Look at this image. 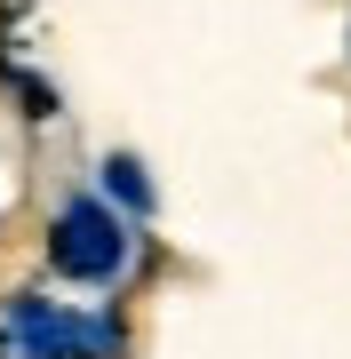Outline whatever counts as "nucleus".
Here are the masks:
<instances>
[{
  "label": "nucleus",
  "instance_id": "obj_1",
  "mask_svg": "<svg viewBox=\"0 0 351 359\" xmlns=\"http://www.w3.org/2000/svg\"><path fill=\"white\" fill-rule=\"evenodd\" d=\"M48 264L64 280H112L128 264V231H120V216L96 192H80V200H64V216L48 231Z\"/></svg>",
  "mask_w": 351,
  "mask_h": 359
},
{
  "label": "nucleus",
  "instance_id": "obj_2",
  "mask_svg": "<svg viewBox=\"0 0 351 359\" xmlns=\"http://www.w3.org/2000/svg\"><path fill=\"white\" fill-rule=\"evenodd\" d=\"M8 344L32 351V359H112L120 327L88 320V311H56V304H16L8 311Z\"/></svg>",
  "mask_w": 351,
  "mask_h": 359
},
{
  "label": "nucleus",
  "instance_id": "obj_3",
  "mask_svg": "<svg viewBox=\"0 0 351 359\" xmlns=\"http://www.w3.org/2000/svg\"><path fill=\"white\" fill-rule=\"evenodd\" d=\"M104 200H120L128 216H152V176H144L128 152H112L104 160Z\"/></svg>",
  "mask_w": 351,
  "mask_h": 359
}]
</instances>
